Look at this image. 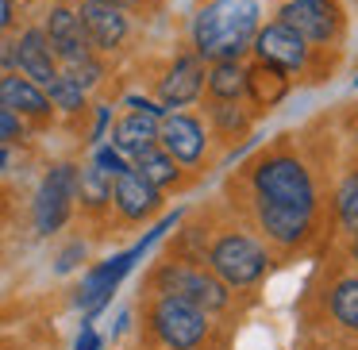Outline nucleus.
<instances>
[{
	"instance_id": "obj_31",
	"label": "nucleus",
	"mask_w": 358,
	"mask_h": 350,
	"mask_svg": "<svg viewBox=\"0 0 358 350\" xmlns=\"http://www.w3.org/2000/svg\"><path fill=\"white\" fill-rule=\"evenodd\" d=\"M81 258H85V247H81V242H73V247H66L62 254H58V265H55V270H58V273H70L73 265L81 262Z\"/></svg>"
},
{
	"instance_id": "obj_18",
	"label": "nucleus",
	"mask_w": 358,
	"mask_h": 350,
	"mask_svg": "<svg viewBox=\"0 0 358 350\" xmlns=\"http://www.w3.org/2000/svg\"><path fill=\"white\" fill-rule=\"evenodd\" d=\"M158 143V116H147V112H127L116 127H112V147L120 154H139L143 147Z\"/></svg>"
},
{
	"instance_id": "obj_23",
	"label": "nucleus",
	"mask_w": 358,
	"mask_h": 350,
	"mask_svg": "<svg viewBox=\"0 0 358 350\" xmlns=\"http://www.w3.org/2000/svg\"><path fill=\"white\" fill-rule=\"evenodd\" d=\"M47 101H50V108H62V112H81L85 108V89L78 85V81L70 78L66 70H58L55 78L47 81Z\"/></svg>"
},
{
	"instance_id": "obj_8",
	"label": "nucleus",
	"mask_w": 358,
	"mask_h": 350,
	"mask_svg": "<svg viewBox=\"0 0 358 350\" xmlns=\"http://www.w3.org/2000/svg\"><path fill=\"white\" fill-rule=\"evenodd\" d=\"M78 20L89 35V47L96 54H112V50L124 47V39L131 35V20H127V8H116V4H104V0H81L78 4Z\"/></svg>"
},
{
	"instance_id": "obj_15",
	"label": "nucleus",
	"mask_w": 358,
	"mask_h": 350,
	"mask_svg": "<svg viewBox=\"0 0 358 350\" xmlns=\"http://www.w3.org/2000/svg\"><path fill=\"white\" fill-rule=\"evenodd\" d=\"M201 89H204V66H201V58H196V54H181L178 62L170 66V73L158 81V101H162L166 112H173V108L193 104L196 96H201Z\"/></svg>"
},
{
	"instance_id": "obj_4",
	"label": "nucleus",
	"mask_w": 358,
	"mask_h": 350,
	"mask_svg": "<svg viewBox=\"0 0 358 350\" xmlns=\"http://www.w3.org/2000/svg\"><path fill=\"white\" fill-rule=\"evenodd\" d=\"M255 189L266 200L316 208V189H312L308 170L289 154H273V158H266V162H258L255 166Z\"/></svg>"
},
{
	"instance_id": "obj_10",
	"label": "nucleus",
	"mask_w": 358,
	"mask_h": 350,
	"mask_svg": "<svg viewBox=\"0 0 358 350\" xmlns=\"http://www.w3.org/2000/svg\"><path fill=\"white\" fill-rule=\"evenodd\" d=\"M250 47H255L258 62L281 66L285 73H296V70H304V66H308V43H304L293 27L281 24V20H278V24L258 27Z\"/></svg>"
},
{
	"instance_id": "obj_17",
	"label": "nucleus",
	"mask_w": 358,
	"mask_h": 350,
	"mask_svg": "<svg viewBox=\"0 0 358 350\" xmlns=\"http://www.w3.org/2000/svg\"><path fill=\"white\" fill-rule=\"evenodd\" d=\"M12 47H16V70L24 73V78H31L35 85H47L58 73V58H55V50H50L43 27H27Z\"/></svg>"
},
{
	"instance_id": "obj_33",
	"label": "nucleus",
	"mask_w": 358,
	"mask_h": 350,
	"mask_svg": "<svg viewBox=\"0 0 358 350\" xmlns=\"http://www.w3.org/2000/svg\"><path fill=\"white\" fill-rule=\"evenodd\" d=\"M108 119H112V108H108V104H101V108H96V124H93V143L104 139V131H108Z\"/></svg>"
},
{
	"instance_id": "obj_3",
	"label": "nucleus",
	"mask_w": 358,
	"mask_h": 350,
	"mask_svg": "<svg viewBox=\"0 0 358 350\" xmlns=\"http://www.w3.org/2000/svg\"><path fill=\"white\" fill-rule=\"evenodd\" d=\"M208 262H212V273H216L224 285L247 289L266 273V262H270V258H266V250L258 247L255 239L227 231V235H220V239L212 242Z\"/></svg>"
},
{
	"instance_id": "obj_30",
	"label": "nucleus",
	"mask_w": 358,
	"mask_h": 350,
	"mask_svg": "<svg viewBox=\"0 0 358 350\" xmlns=\"http://www.w3.org/2000/svg\"><path fill=\"white\" fill-rule=\"evenodd\" d=\"M124 108H127V112H147V116H158V119L166 116V108H162V104L147 101V96H124Z\"/></svg>"
},
{
	"instance_id": "obj_5",
	"label": "nucleus",
	"mask_w": 358,
	"mask_h": 350,
	"mask_svg": "<svg viewBox=\"0 0 358 350\" xmlns=\"http://www.w3.org/2000/svg\"><path fill=\"white\" fill-rule=\"evenodd\" d=\"M158 293L162 296H181V300L196 304L204 312H220L227 308V285L216 273L201 270V265H185V262H170L158 270L155 277Z\"/></svg>"
},
{
	"instance_id": "obj_24",
	"label": "nucleus",
	"mask_w": 358,
	"mask_h": 350,
	"mask_svg": "<svg viewBox=\"0 0 358 350\" xmlns=\"http://www.w3.org/2000/svg\"><path fill=\"white\" fill-rule=\"evenodd\" d=\"M331 316L347 331H358V277H343L331 289Z\"/></svg>"
},
{
	"instance_id": "obj_22",
	"label": "nucleus",
	"mask_w": 358,
	"mask_h": 350,
	"mask_svg": "<svg viewBox=\"0 0 358 350\" xmlns=\"http://www.w3.org/2000/svg\"><path fill=\"white\" fill-rule=\"evenodd\" d=\"M78 200L85 204L89 212L104 208V204L112 200V177H108V173H101L96 166L78 170Z\"/></svg>"
},
{
	"instance_id": "obj_29",
	"label": "nucleus",
	"mask_w": 358,
	"mask_h": 350,
	"mask_svg": "<svg viewBox=\"0 0 358 350\" xmlns=\"http://www.w3.org/2000/svg\"><path fill=\"white\" fill-rule=\"evenodd\" d=\"M93 166H96L101 173H108V177H120V173L127 170L124 154H120L116 147H96V154H93Z\"/></svg>"
},
{
	"instance_id": "obj_21",
	"label": "nucleus",
	"mask_w": 358,
	"mask_h": 350,
	"mask_svg": "<svg viewBox=\"0 0 358 350\" xmlns=\"http://www.w3.org/2000/svg\"><path fill=\"white\" fill-rule=\"evenodd\" d=\"M204 85H208L212 101H239L247 93V70L239 66V58L212 62V70L204 73Z\"/></svg>"
},
{
	"instance_id": "obj_9",
	"label": "nucleus",
	"mask_w": 358,
	"mask_h": 350,
	"mask_svg": "<svg viewBox=\"0 0 358 350\" xmlns=\"http://www.w3.org/2000/svg\"><path fill=\"white\" fill-rule=\"evenodd\" d=\"M281 24L293 27L304 43H331L343 27L339 4L335 0H289L281 8Z\"/></svg>"
},
{
	"instance_id": "obj_16",
	"label": "nucleus",
	"mask_w": 358,
	"mask_h": 350,
	"mask_svg": "<svg viewBox=\"0 0 358 350\" xmlns=\"http://www.w3.org/2000/svg\"><path fill=\"white\" fill-rule=\"evenodd\" d=\"M0 104H4L8 112H16L20 119H47L50 116L47 89L35 85L31 78H24L20 70L0 73Z\"/></svg>"
},
{
	"instance_id": "obj_35",
	"label": "nucleus",
	"mask_w": 358,
	"mask_h": 350,
	"mask_svg": "<svg viewBox=\"0 0 358 350\" xmlns=\"http://www.w3.org/2000/svg\"><path fill=\"white\" fill-rule=\"evenodd\" d=\"M104 4H116V8H135L139 0H104Z\"/></svg>"
},
{
	"instance_id": "obj_32",
	"label": "nucleus",
	"mask_w": 358,
	"mask_h": 350,
	"mask_svg": "<svg viewBox=\"0 0 358 350\" xmlns=\"http://www.w3.org/2000/svg\"><path fill=\"white\" fill-rule=\"evenodd\" d=\"M101 347H104V339L85 323V327H81V335H78V342H73V350H101Z\"/></svg>"
},
{
	"instance_id": "obj_25",
	"label": "nucleus",
	"mask_w": 358,
	"mask_h": 350,
	"mask_svg": "<svg viewBox=\"0 0 358 350\" xmlns=\"http://www.w3.org/2000/svg\"><path fill=\"white\" fill-rule=\"evenodd\" d=\"M335 212H339L343 231L358 235V173H350L339 185V196H335Z\"/></svg>"
},
{
	"instance_id": "obj_38",
	"label": "nucleus",
	"mask_w": 358,
	"mask_h": 350,
	"mask_svg": "<svg viewBox=\"0 0 358 350\" xmlns=\"http://www.w3.org/2000/svg\"><path fill=\"white\" fill-rule=\"evenodd\" d=\"M320 350H331V347H320Z\"/></svg>"
},
{
	"instance_id": "obj_6",
	"label": "nucleus",
	"mask_w": 358,
	"mask_h": 350,
	"mask_svg": "<svg viewBox=\"0 0 358 350\" xmlns=\"http://www.w3.org/2000/svg\"><path fill=\"white\" fill-rule=\"evenodd\" d=\"M73 200H78V166L70 162H58L47 170L39 193H35L31 204V216H35V231L39 235H55L58 227L70 219Z\"/></svg>"
},
{
	"instance_id": "obj_13",
	"label": "nucleus",
	"mask_w": 358,
	"mask_h": 350,
	"mask_svg": "<svg viewBox=\"0 0 358 350\" xmlns=\"http://www.w3.org/2000/svg\"><path fill=\"white\" fill-rule=\"evenodd\" d=\"M258 224H262V231L270 235L273 242L293 247V242H301L304 235L312 231V208H304V204H281V200H266V196H258Z\"/></svg>"
},
{
	"instance_id": "obj_2",
	"label": "nucleus",
	"mask_w": 358,
	"mask_h": 350,
	"mask_svg": "<svg viewBox=\"0 0 358 350\" xmlns=\"http://www.w3.org/2000/svg\"><path fill=\"white\" fill-rule=\"evenodd\" d=\"M150 327L170 350H196L208 335V312L181 296H158L150 308Z\"/></svg>"
},
{
	"instance_id": "obj_11",
	"label": "nucleus",
	"mask_w": 358,
	"mask_h": 350,
	"mask_svg": "<svg viewBox=\"0 0 358 350\" xmlns=\"http://www.w3.org/2000/svg\"><path fill=\"white\" fill-rule=\"evenodd\" d=\"M43 35H47L50 50H55V58L62 66L96 54V50L89 47L85 27H81V20H78V8H70V4H55V8H50L47 24H43Z\"/></svg>"
},
{
	"instance_id": "obj_36",
	"label": "nucleus",
	"mask_w": 358,
	"mask_h": 350,
	"mask_svg": "<svg viewBox=\"0 0 358 350\" xmlns=\"http://www.w3.org/2000/svg\"><path fill=\"white\" fill-rule=\"evenodd\" d=\"M8 162H12V154H8V147H0V170H8Z\"/></svg>"
},
{
	"instance_id": "obj_12",
	"label": "nucleus",
	"mask_w": 358,
	"mask_h": 350,
	"mask_svg": "<svg viewBox=\"0 0 358 350\" xmlns=\"http://www.w3.org/2000/svg\"><path fill=\"white\" fill-rule=\"evenodd\" d=\"M158 139H162V150L181 166H196L204 158V127L196 116H185V112H173V116L158 119Z\"/></svg>"
},
{
	"instance_id": "obj_19",
	"label": "nucleus",
	"mask_w": 358,
	"mask_h": 350,
	"mask_svg": "<svg viewBox=\"0 0 358 350\" xmlns=\"http://www.w3.org/2000/svg\"><path fill=\"white\" fill-rule=\"evenodd\" d=\"M247 93L258 108H273V104H281L289 93V73L281 70V66L258 62L255 70H247Z\"/></svg>"
},
{
	"instance_id": "obj_34",
	"label": "nucleus",
	"mask_w": 358,
	"mask_h": 350,
	"mask_svg": "<svg viewBox=\"0 0 358 350\" xmlns=\"http://www.w3.org/2000/svg\"><path fill=\"white\" fill-rule=\"evenodd\" d=\"M12 27V0H0V31Z\"/></svg>"
},
{
	"instance_id": "obj_20",
	"label": "nucleus",
	"mask_w": 358,
	"mask_h": 350,
	"mask_svg": "<svg viewBox=\"0 0 358 350\" xmlns=\"http://www.w3.org/2000/svg\"><path fill=\"white\" fill-rule=\"evenodd\" d=\"M131 158H135V170H139L155 189H173L181 181V162H173V158L158 147V143L143 147L139 154H131Z\"/></svg>"
},
{
	"instance_id": "obj_14",
	"label": "nucleus",
	"mask_w": 358,
	"mask_h": 350,
	"mask_svg": "<svg viewBox=\"0 0 358 350\" xmlns=\"http://www.w3.org/2000/svg\"><path fill=\"white\" fill-rule=\"evenodd\" d=\"M112 200H116L124 219H147L162 208V189H155L135 166H127L120 177H112Z\"/></svg>"
},
{
	"instance_id": "obj_7",
	"label": "nucleus",
	"mask_w": 358,
	"mask_h": 350,
	"mask_svg": "<svg viewBox=\"0 0 358 350\" xmlns=\"http://www.w3.org/2000/svg\"><path fill=\"white\" fill-rule=\"evenodd\" d=\"M135 262H139V254H135V250H124V254L108 258V262L93 265V270L85 273V281H81L78 296H73V304H78V308H85V323H93V319L101 316V308L112 300L116 285L135 270Z\"/></svg>"
},
{
	"instance_id": "obj_27",
	"label": "nucleus",
	"mask_w": 358,
	"mask_h": 350,
	"mask_svg": "<svg viewBox=\"0 0 358 350\" xmlns=\"http://www.w3.org/2000/svg\"><path fill=\"white\" fill-rule=\"evenodd\" d=\"M66 73H70V78L89 93L93 85H101V81H104V62H101V54H89V58H81V62H70V66H66Z\"/></svg>"
},
{
	"instance_id": "obj_1",
	"label": "nucleus",
	"mask_w": 358,
	"mask_h": 350,
	"mask_svg": "<svg viewBox=\"0 0 358 350\" xmlns=\"http://www.w3.org/2000/svg\"><path fill=\"white\" fill-rule=\"evenodd\" d=\"M258 0H208L193 16V54L201 62L243 58L258 31Z\"/></svg>"
},
{
	"instance_id": "obj_39",
	"label": "nucleus",
	"mask_w": 358,
	"mask_h": 350,
	"mask_svg": "<svg viewBox=\"0 0 358 350\" xmlns=\"http://www.w3.org/2000/svg\"><path fill=\"white\" fill-rule=\"evenodd\" d=\"M355 85H358V78H355Z\"/></svg>"
},
{
	"instance_id": "obj_26",
	"label": "nucleus",
	"mask_w": 358,
	"mask_h": 350,
	"mask_svg": "<svg viewBox=\"0 0 358 350\" xmlns=\"http://www.w3.org/2000/svg\"><path fill=\"white\" fill-rule=\"evenodd\" d=\"M208 112H212V119L220 124V131H224V135L247 131V116L239 112V101H212Z\"/></svg>"
},
{
	"instance_id": "obj_37",
	"label": "nucleus",
	"mask_w": 358,
	"mask_h": 350,
	"mask_svg": "<svg viewBox=\"0 0 358 350\" xmlns=\"http://www.w3.org/2000/svg\"><path fill=\"white\" fill-rule=\"evenodd\" d=\"M355 258H358V239H355Z\"/></svg>"
},
{
	"instance_id": "obj_28",
	"label": "nucleus",
	"mask_w": 358,
	"mask_h": 350,
	"mask_svg": "<svg viewBox=\"0 0 358 350\" xmlns=\"http://www.w3.org/2000/svg\"><path fill=\"white\" fill-rule=\"evenodd\" d=\"M27 135L24 119L16 116V112H8L4 104H0V147H12V143H20Z\"/></svg>"
}]
</instances>
